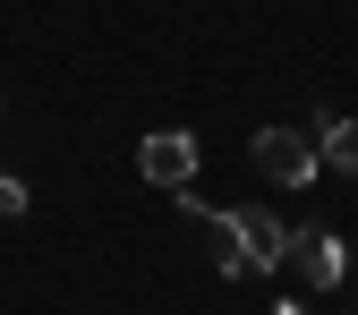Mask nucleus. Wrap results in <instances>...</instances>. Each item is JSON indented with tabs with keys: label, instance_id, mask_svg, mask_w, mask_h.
I'll use <instances>...</instances> for the list:
<instances>
[{
	"label": "nucleus",
	"instance_id": "1",
	"mask_svg": "<svg viewBox=\"0 0 358 315\" xmlns=\"http://www.w3.org/2000/svg\"><path fill=\"white\" fill-rule=\"evenodd\" d=\"M248 162H256V179H273V188H316L324 145L307 137V128H256V137H248Z\"/></svg>",
	"mask_w": 358,
	"mask_h": 315
},
{
	"label": "nucleus",
	"instance_id": "2",
	"mask_svg": "<svg viewBox=\"0 0 358 315\" xmlns=\"http://www.w3.org/2000/svg\"><path fill=\"white\" fill-rule=\"evenodd\" d=\"M231 230L248 247V273H282V264H290V221L273 205H231Z\"/></svg>",
	"mask_w": 358,
	"mask_h": 315
},
{
	"label": "nucleus",
	"instance_id": "3",
	"mask_svg": "<svg viewBox=\"0 0 358 315\" xmlns=\"http://www.w3.org/2000/svg\"><path fill=\"white\" fill-rule=\"evenodd\" d=\"M196 162H205V154H196V137H188V128H154V137L137 145V170L154 179L162 196H179V188H188V179H196Z\"/></svg>",
	"mask_w": 358,
	"mask_h": 315
},
{
	"label": "nucleus",
	"instance_id": "4",
	"mask_svg": "<svg viewBox=\"0 0 358 315\" xmlns=\"http://www.w3.org/2000/svg\"><path fill=\"white\" fill-rule=\"evenodd\" d=\"M179 213H188V221H196V239H205V273L248 281V247H239V230H231V213H205L188 188H179Z\"/></svg>",
	"mask_w": 358,
	"mask_h": 315
},
{
	"label": "nucleus",
	"instance_id": "5",
	"mask_svg": "<svg viewBox=\"0 0 358 315\" xmlns=\"http://www.w3.org/2000/svg\"><path fill=\"white\" fill-rule=\"evenodd\" d=\"M290 264H299V281H316V290H341L350 281V247L333 230H290Z\"/></svg>",
	"mask_w": 358,
	"mask_h": 315
},
{
	"label": "nucleus",
	"instance_id": "6",
	"mask_svg": "<svg viewBox=\"0 0 358 315\" xmlns=\"http://www.w3.org/2000/svg\"><path fill=\"white\" fill-rule=\"evenodd\" d=\"M316 145H324V162H333V170H350V179H358V119L316 111Z\"/></svg>",
	"mask_w": 358,
	"mask_h": 315
},
{
	"label": "nucleus",
	"instance_id": "7",
	"mask_svg": "<svg viewBox=\"0 0 358 315\" xmlns=\"http://www.w3.org/2000/svg\"><path fill=\"white\" fill-rule=\"evenodd\" d=\"M17 213H26V179H17V170H0V221H17Z\"/></svg>",
	"mask_w": 358,
	"mask_h": 315
},
{
	"label": "nucleus",
	"instance_id": "8",
	"mask_svg": "<svg viewBox=\"0 0 358 315\" xmlns=\"http://www.w3.org/2000/svg\"><path fill=\"white\" fill-rule=\"evenodd\" d=\"M273 315H307V307H299V298H282V307H273Z\"/></svg>",
	"mask_w": 358,
	"mask_h": 315
},
{
	"label": "nucleus",
	"instance_id": "9",
	"mask_svg": "<svg viewBox=\"0 0 358 315\" xmlns=\"http://www.w3.org/2000/svg\"><path fill=\"white\" fill-rule=\"evenodd\" d=\"M350 273H358V256H350Z\"/></svg>",
	"mask_w": 358,
	"mask_h": 315
}]
</instances>
